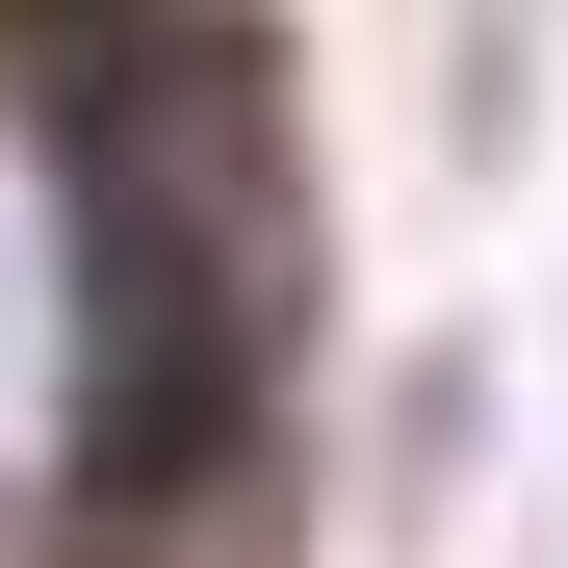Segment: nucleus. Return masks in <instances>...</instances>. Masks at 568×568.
Listing matches in <instances>:
<instances>
[{
  "label": "nucleus",
  "instance_id": "obj_1",
  "mask_svg": "<svg viewBox=\"0 0 568 568\" xmlns=\"http://www.w3.org/2000/svg\"><path fill=\"white\" fill-rule=\"evenodd\" d=\"M52 181H78V465L104 491H207L233 388H258V311H233V233L181 181V78L130 52H52Z\"/></svg>",
  "mask_w": 568,
  "mask_h": 568
},
{
  "label": "nucleus",
  "instance_id": "obj_2",
  "mask_svg": "<svg viewBox=\"0 0 568 568\" xmlns=\"http://www.w3.org/2000/svg\"><path fill=\"white\" fill-rule=\"evenodd\" d=\"M155 27V0H27V52H130Z\"/></svg>",
  "mask_w": 568,
  "mask_h": 568
}]
</instances>
